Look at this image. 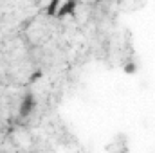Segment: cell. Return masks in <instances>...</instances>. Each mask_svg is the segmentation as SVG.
<instances>
[{
    "label": "cell",
    "mask_w": 155,
    "mask_h": 153,
    "mask_svg": "<svg viewBox=\"0 0 155 153\" xmlns=\"http://www.w3.org/2000/svg\"><path fill=\"white\" fill-rule=\"evenodd\" d=\"M35 106H36L35 94L33 92H25V96L20 101V117H29L31 112L35 110Z\"/></svg>",
    "instance_id": "1"
},
{
    "label": "cell",
    "mask_w": 155,
    "mask_h": 153,
    "mask_svg": "<svg viewBox=\"0 0 155 153\" xmlns=\"http://www.w3.org/2000/svg\"><path fill=\"white\" fill-rule=\"evenodd\" d=\"M76 7H78V2L76 0H67V2H63L61 5H60V9H58V18H63V16H69V15H74L76 13Z\"/></svg>",
    "instance_id": "2"
},
{
    "label": "cell",
    "mask_w": 155,
    "mask_h": 153,
    "mask_svg": "<svg viewBox=\"0 0 155 153\" xmlns=\"http://www.w3.org/2000/svg\"><path fill=\"white\" fill-rule=\"evenodd\" d=\"M60 5H61V4H60V0H52V2L47 5V9H45V11H47V15H49V16H56V15H58Z\"/></svg>",
    "instance_id": "3"
},
{
    "label": "cell",
    "mask_w": 155,
    "mask_h": 153,
    "mask_svg": "<svg viewBox=\"0 0 155 153\" xmlns=\"http://www.w3.org/2000/svg\"><path fill=\"white\" fill-rule=\"evenodd\" d=\"M123 70H124V72H126V74H134V72H135V70H137V65H135V63H126V65H124V69H123Z\"/></svg>",
    "instance_id": "4"
},
{
    "label": "cell",
    "mask_w": 155,
    "mask_h": 153,
    "mask_svg": "<svg viewBox=\"0 0 155 153\" xmlns=\"http://www.w3.org/2000/svg\"><path fill=\"white\" fill-rule=\"evenodd\" d=\"M41 76H43V72H41V70H36V74L31 76V81H36V79H40Z\"/></svg>",
    "instance_id": "5"
}]
</instances>
